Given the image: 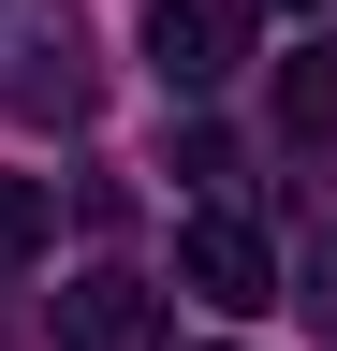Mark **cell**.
<instances>
[{
	"label": "cell",
	"instance_id": "obj_1",
	"mask_svg": "<svg viewBox=\"0 0 337 351\" xmlns=\"http://www.w3.org/2000/svg\"><path fill=\"white\" fill-rule=\"evenodd\" d=\"M103 103V59H89V15L73 0H0V117H89Z\"/></svg>",
	"mask_w": 337,
	"mask_h": 351
},
{
	"label": "cell",
	"instance_id": "obj_2",
	"mask_svg": "<svg viewBox=\"0 0 337 351\" xmlns=\"http://www.w3.org/2000/svg\"><path fill=\"white\" fill-rule=\"evenodd\" d=\"M235 59H249V0H147V73L176 103H205Z\"/></svg>",
	"mask_w": 337,
	"mask_h": 351
},
{
	"label": "cell",
	"instance_id": "obj_3",
	"mask_svg": "<svg viewBox=\"0 0 337 351\" xmlns=\"http://www.w3.org/2000/svg\"><path fill=\"white\" fill-rule=\"evenodd\" d=\"M176 293H205V307L249 322V307H279V249L249 234V219H191L176 234Z\"/></svg>",
	"mask_w": 337,
	"mask_h": 351
},
{
	"label": "cell",
	"instance_id": "obj_4",
	"mask_svg": "<svg viewBox=\"0 0 337 351\" xmlns=\"http://www.w3.org/2000/svg\"><path fill=\"white\" fill-rule=\"evenodd\" d=\"M59 351H161V293L132 263H89V278L59 293Z\"/></svg>",
	"mask_w": 337,
	"mask_h": 351
},
{
	"label": "cell",
	"instance_id": "obj_5",
	"mask_svg": "<svg viewBox=\"0 0 337 351\" xmlns=\"http://www.w3.org/2000/svg\"><path fill=\"white\" fill-rule=\"evenodd\" d=\"M279 132H293V147H337V29H308L279 59Z\"/></svg>",
	"mask_w": 337,
	"mask_h": 351
},
{
	"label": "cell",
	"instance_id": "obj_6",
	"mask_svg": "<svg viewBox=\"0 0 337 351\" xmlns=\"http://www.w3.org/2000/svg\"><path fill=\"white\" fill-rule=\"evenodd\" d=\"M45 234H59V191L45 176H0V263H30Z\"/></svg>",
	"mask_w": 337,
	"mask_h": 351
},
{
	"label": "cell",
	"instance_id": "obj_7",
	"mask_svg": "<svg viewBox=\"0 0 337 351\" xmlns=\"http://www.w3.org/2000/svg\"><path fill=\"white\" fill-rule=\"evenodd\" d=\"M293 293H308V337H337V219L308 234V263H293Z\"/></svg>",
	"mask_w": 337,
	"mask_h": 351
},
{
	"label": "cell",
	"instance_id": "obj_8",
	"mask_svg": "<svg viewBox=\"0 0 337 351\" xmlns=\"http://www.w3.org/2000/svg\"><path fill=\"white\" fill-rule=\"evenodd\" d=\"M279 15H323V0H279Z\"/></svg>",
	"mask_w": 337,
	"mask_h": 351
}]
</instances>
